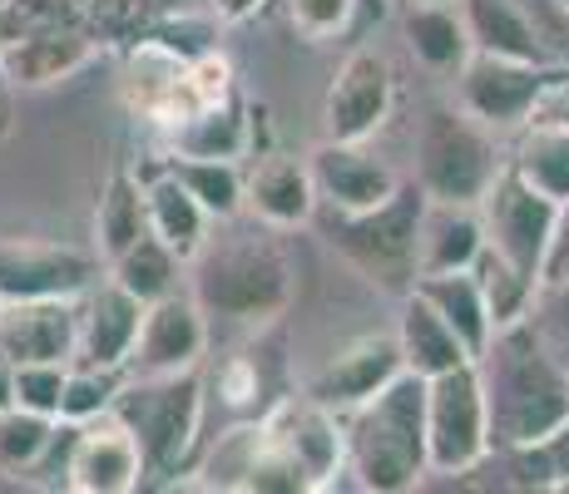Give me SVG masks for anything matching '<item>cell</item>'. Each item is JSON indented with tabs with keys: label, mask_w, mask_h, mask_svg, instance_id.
<instances>
[{
	"label": "cell",
	"mask_w": 569,
	"mask_h": 494,
	"mask_svg": "<svg viewBox=\"0 0 569 494\" xmlns=\"http://www.w3.org/2000/svg\"><path fill=\"white\" fill-rule=\"evenodd\" d=\"M490 405V445L525 450L545 445L569 425V366L535 316L500 326L476 356Z\"/></svg>",
	"instance_id": "obj_1"
},
{
	"label": "cell",
	"mask_w": 569,
	"mask_h": 494,
	"mask_svg": "<svg viewBox=\"0 0 569 494\" xmlns=\"http://www.w3.org/2000/svg\"><path fill=\"white\" fill-rule=\"evenodd\" d=\"M545 455H550V475H555V490H569V425L560 435L545 441Z\"/></svg>",
	"instance_id": "obj_39"
},
{
	"label": "cell",
	"mask_w": 569,
	"mask_h": 494,
	"mask_svg": "<svg viewBox=\"0 0 569 494\" xmlns=\"http://www.w3.org/2000/svg\"><path fill=\"white\" fill-rule=\"evenodd\" d=\"M0 6H16V0H0Z\"/></svg>",
	"instance_id": "obj_44"
},
{
	"label": "cell",
	"mask_w": 569,
	"mask_h": 494,
	"mask_svg": "<svg viewBox=\"0 0 569 494\" xmlns=\"http://www.w3.org/2000/svg\"><path fill=\"white\" fill-rule=\"evenodd\" d=\"M555 10H560V16L569 20V0H555Z\"/></svg>",
	"instance_id": "obj_43"
},
{
	"label": "cell",
	"mask_w": 569,
	"mask_h": 494,
	"mask_svg": "<svg viewBox=\"0 0 569 494\" xmlns=\"http://www.w3.org/2000/svg\"><path fill=\"white\" fill-rule=\"evenodd\" d=\"M64 376H70V361H20L16 366V405L40 411V415H60Z\"/></svg>",
	"instance_id": "obj_34"
},
{
	"label": "cell",
	"mask_w": 569,
	"mask_h": 494,
	"mask_svg": "<svg viewBox=\"0 0 569 494\" xmlns=\"http://www.w3.org/2000/svg\"><path fill=\"white\" fill-rule=\"evenodd\" d=\"M308 163L327 213H367L407 183L387 159H377L367 144H347V139H322L317 149H308Z\"/></svg>",
	"instance_id": "obj_14"
},
{
	"label": "cell",
	"mask_w": 569,
	"mask_h": 494,
	"mask_svg": "<svg viewBox=\"0 0 569 494\" xmlns=\"http://www.w3.org/2000/svg\"><path fill=\"white\" fill-rule=\"evenodd\" d=\"M149 233V198H144V179L129 169H114L100 189L94 203V252L104 262H114L124 248H134Z\"/></svg>",
	"instance_id": "obj_27"
},
{
	"label": "cell",
	"mask_w": 569,
	"mask_h": 494,
	"mask_svg": "<svg viewBox=\"0 0 569 494\" xmlns=\"http://www.w3.org/2000/svg\"><path fill=\"white\" fill-rule=\"evenodd\" d=\"M391 104H397V80H391L387 54L352 50L337 64L332 84L322 94V129H327V139L367 144L391 119Z\"/></svg>",
	"instance_id": "obj_12"
},
{
	"label": "cell",
	"mask_w": 569,
	"mask_h": 494,
	"mask_svg": "<svg viewBox=\"0 0 569 494\" xmlns=\"http://www.w3.org/2000/svg\"><path fill=\"white\" fill-rule=\"evenodd\" d=\"M530 124H555V129H569V70H560L550 84H545V94L535 99V114Z\"/></svg>",
	"instance_id": "obj_38"
},
{
	"label": "cell",
	"mask_w": 569,
	"mask_h": 494,
	"mask_svg": "<svg viewBox=\"0 0 569 494\" xmlns=\"http://www.w3.org/2000/svg\"><path fill=\"white\" fill-rule=\"evenodd\" d=\"M476 278H480V288H486L490 316H496V332H500V326L525 322V316H535V302H540V282H535L530 272H520L510 258H500L496 248L480 252Z\"/></svg>",
	"instance_id": "obj_32"
},
{
	"label": "cell",
	"mask_w": 569,
	"mask_h": 494,
	"mask_svg": "<svg viewBox=\"0 0 569 494\" xmlns=\"http://www.w3.org/2000/svg\"><path fill=\"white\" fill-rule=\"evenodd\" d=\"M149 480L144 450L114 411L74 425L64 445V490L74 494H134Z\"/></svg>",
	"instance_id": "obj_11"
},
{
	"label": "cell",
	"mask_w": 569,
	"mask_h": 494,
	"mask_svg": "<svg viewBox=\"0 0 569 494\" xmlns=\"http://www.w3.org/2000/svg\"><path fill=\"white\" fill-rule=\"evenodd\" d=\"M510 169L555 203H569V129L555 124H525L516 129V144L506 149Z\"/></svg>",
	"instance_id": "obj_28"
},
{
	"label": "cell",
	"mask_w": 569,
	"mask_h": 494,
	"mask_svg": "<svg viewBox=\"0 0 569 494\" xmlns=\"http://www.w3.org/2000/svg\"><path fill=\"white\" fill-rule=\"evenodd\" d=\"M565 64H535V60H506V54H470L456 74V104L476 114L496 134H516L530 124L535 99Z\"/></svg>",
	"instance_id": "obj_9"
},
{
	"label": "cell",
	"mask_w": 569,
	"mask_h": 494,
	"mask_svg": "<svg viewBox=\"0 0 569 494\" xmlns=\"http://www.w3.org/2000/svg\"><path fill=\"white\" fill-rule=\"evenodd\" d=\"M163 169L199 198L203 213L213 218V223H233V218L248 208V179H243L238 163H228V159H179V153H173Z\"/></svg>",
	"instance_id": "obj_29"
},
{
	"label": "cell",
	"mask_w": 569,
	"mask_h": 494,
	"mask_svg": "<svg viewBox=\"0 0 569 494\" xmlns=\"http://www.w3.org/2000/svg\"><path fill=\"white\" fill-rule=\"evenodd\" d=\"M262 6H268V0H213V16L228 20V26H243V20H253Z\"/></svg>",
	"instance_id": "obj_40"
},
{
	"label": "cell",
	"mask_w": 569,
	"mask_h": 494,
	"mask_svg": "<svg viewBox=\"0 0 569 494\" xmlns=\"http://www.w3.org/2000/svg\"><path fill=\"white\" fill-rule=\"evenodd\" d=\"M189 268V262L179 258L169 243H159L154 233H144L134 248H124L114 262H104V272L119 282V288H129L139 296V302H159V296L179 292V272Z\"/></svg>",
	"instance_id": "obj_30"
},
{
	"label": "cell",
	"mask_w": 569,
	"mask_h": 494,
	"mask_svg": "<svg viewBox=\"0 0 569 494\" xmlns=\"http://www.w3.org/2000/svg\"><path fill=\"white\" fill-rule=\"evenodd\" d=\"M114 415L134 431L149 475H179V465L189 460L193 441H199V421H203L199 366L173 371V376H124Z\"/></svg>",
	"instance_id": "obj_6"
},
{
	"label": "cell",
	"mask_w": 569,
	"mask_h": 494,
	"mask_svg": "<svg viewBox=\"0 0 569 494\" xmlns=\"http://www.w3.org/2000/svg\"><path fill=\"white\" fill-rule=\"evenodd\" d=\"M144 198H149V233H154L159 243H169L183 262H193V252H199L208 243V233L218 228L213 218L203 213V203L183 189L169 169L149 173V179H144Z\"/></svg>",
	"instance_id": "obj_25"
},
{
	"label": "cell",
	"mask_w": 569,
	"mask_h": 494,
	"mask_svg": "<svg viewBox=\"0 0 569 494\" xmlns=\"http://www.w3.org/2000/svg\"><path fill=\"white\" fill-rule=\"evenodd\" d=\"M129 371L119 366H90V361H70V376H64V395H60V421L84 425L100 421V415L114 411L119 391H124Z\"/></svg>",
	"instance_id": "obj_33"
},
{
	"label": "cell",
	"mask_w": 569,
	"mask_h": 494,
	"mask_svg": "<svg viewBox=\"0 0 569 494\" xmlns=\"http://www.w3.org/2000/svg\"><path fill=\"white\" fill-rule=\"evenodd\" d=\"M347 475L371 494H407L431 475L426 455V376L401 371L371 401L342 411Z\"/></svg>",
	"instance_id": "obj_3"
},
{
	"label": "cell",
	"mask_w": 569,
	"mask_h": 494,
	"mask_svg": "<svg viewBox=\"0 0 569 494\" xmlns=\"http://www.w3.org/2000/svg\"><path fill=\"white\" fill-rule=\"evenodd\" d=\"M144 306L129 288H119L114 278L94 282L90 292L80 296V351L74 361H90V366H129L139 342V326H144Z\"/></svg>",
	"instance_id": "obj_17"
},
{
	"label": "cell",
	"mask_w": 569,
	"mask_h": 494,
	"mask_svg": "<svg viewBox=\"0 0 569 494\" xmlns=\"http://www.w3.org/2000/svg\"><path fill=\"white\" fill-rule=\"evenodd\" d=\"M317 208H322V198H317L308 153L302 159L298 153H262L253 163V173H248V213L258 223L288 233V228L312 223Z\"/></svg>",
	"instance_id": "obj_18"
},
{
	"label": "cell",
	"mask_w": 569,
	"mask_h": 494,
	"mask_svg": "<svg viewBox=\"0 0 569 494\" xmlns=\"http://www.w3.org/2000/svg\"><path fill=\"white\" fill-rule=\"evenodd\" d=\"M94 54H100V46L90 36L60 26H26L10 46H0V60H6L16 90H46V84L70 80Z\"/></svg>",
	"instance_id": "obj_19"
},
{
	"label": "cell",
	"mask_w": 569,
	"mask_h": 494,
	"mask_svg": "<svg viewBox=\"0 0 569 494\" xmlns=\"http://www.w3.org/2000/svg\"><path fill=\"white\" fill-rule=\"evenodd\" d=\"M470 46L480 54H506V60L535 64H565L545 40V26L530 16L525 0H461Z\"/></svg>",
	"instance_id": "obj_20"
},
{
	"label": "cell",
	"mask_w": 569,
	"mask_h": 494,
	"mask_svg": "<svg viewBox=\"0 0 569 494\" xmlns=\"http://www.w3.org/2000/svg\"><path fill=\"white\" fill-rule=\"evenodd\" d=\"M401 40L416 54V64H426L431 74H451V80L476 54L461 0H407L401 6Z\"/></svg>",
	"instance_id": "obj_21"
},
{
	"label": "cell",
	"mask_w": 569,
	"mask_h": 494,
	"mask_svg": "<svg viewBox=\"0 0 569 494\" xmlns=\"http://www.w3.org/2000/svg\"><path fill=\"white\" fill-rule=\"evenodd\" d=\"M253 144V124H248V104L233 90L208 99L193 114H183L169 129V149L179 159H228L238 163Z\"/></svg>",
	"instance_id": "obj_22"
},
{
	"label": "cell",
	"mask_w": 569,
	"mask_h": 494,
	"mask_svg": "<svg viewBox=\"0 0 569 494\" xmlns=\"http://www.w3.org/2000/svg\"><path fill=\"white\" fill-rule=\"evenodd\" d=\"M401 6H407V0H401Z\"/></svg>",
	"instance_id": "obj_45"
},
{
	"label": "cell",
	"mask_w": 569,
	"mask_h": 494,
	"mask_svg": "<svg viewBox=\"0 0 569 494\" xmlns=\"http://www.w3.org/2000/svg\"><path fill=\"white\" fill-rule=\"evenodd\" d=\"M506 169L500 134L486 129L461 104H431L416 124V173L411 183L436 203H480L496 173Z\"/></svg>",
	"instance_id": "obj_5"
},
{
	"label": "cell",
	"mask_w": 569,
	"mask_h": 494,
	"mask_svg": "<svg viewBox=\"0 0 569 494\" xmlns=\"http://www.w3.org/2000/svg\"><path fill=\"white\" fill-rule=\"evenodd\" d=\"M401 371H407V356H401L397 332H367V336H357V342H347L317 371L308 381V395L317 405L342 415V411H352V405L371 401V395L387 386V381H397Z\"/></svg>",
	"instance_id": "obj_15"
},
{
	"label": "cell",
	"mask_w": 569,
	"mask_h": 494,
	"mask_svg": "<svg viewBox=\"0 0 569 494\" xmlns=\"http://www.w3.org/2000/svg\"><path fill=\"white\" fill-rule=\"evenodd\" d=\"M555 218H560V203L550 193H540L535 183H525L516 169L496 173V183L480 198V223H486V248H496L500 258H510L520 272H530L540 282L545 252H550V233Z\"/></svg>",
	"instance_id": "obj_8"
},
{
	"label": "cell",
	"mask_w": 569,
	"mask_h": 494,
	"mask_svg": "<svg viewBox=\"0 0 569 494\" xmlns=\"http://www.w3.org/2000/svg\"><path fill=\"white\" fill-rule=\"evenodd\" d=\"M426 455H431V475H470L496 455L486 381L476 361L426 381Z\"/></svg>",
	"instance_id": "obj_7"
},
{
	"label": "cell",
	"mask_w": 569,
	"mask_h": 494,
	"mask_svg": "<svg viewBox=\"0 0 569 494\" xmlns=\"http://www.w3.org/2000/svg\"><path fill=\"white\" fill-rule=\"evenodd\" d=\"M208 351V312L193 292H169L144 306V326H139L134 356H129V376H173V371H193Z\"/></svg>",
	"instance_id": "obj_13"
},
{
	"label": "cell",
	"mask_w": 569,
	"mask_h": 494,
	"mask_svg": "<svg viewBox=\"0 0 569 494\" xmlns=\"http://www.w3.org/2000/svg\"><path fill=\"white\" fill-rule=\"evenodd\" d=\"M397 342H401V356H407V371H416V376H446V371L466 366L470 346L456 336V326L446 322L441 312H436L431 302H426L421 292H407L401 296V312H397Z\"/></svg>",
	"instance_id": "obj_23"
},
{
	"label": "cell",
	"mask_w": 569,
	"mask_h": 494,
	"mask_svg": "<svg viewBox=\"0 0 569 494\" xmlns=\"http://www.w3.org/2000/svg\"><path fill=\"white\" fill-rule=\"evenodd\" d=\"M560 282H569V203H560L550 252H545V268H540V288H560Z\"/></svg>",
	"instance_id": "obj_37"
},
{
	"label": "cell",
	"mask_w": 569,
	"mask_h": 494,
	"mask_svg": "<svg viewBox=\"0 0 569 494\" xmlns=\"http://www.w3.org/2000/svg\"><path fill=\"white\" fill-rule=\"evenodd\" d=\"M104 278L100 252H80L46 238H0V302L84 296Z\"/></svg>",
	"instance_id": "obj_10"
},
{
	"label": "cell",
	"mask_w": 569,
	"mask_h": 494,
	"mask_svg": "<svg viewBox=\"0 0 569 494\" xmlns=\"http://www.w3.org/2000/svg\"><path fill=\"white\" fill-rule=\"evenodd\" d=\"M421 213L426 193L416 183H401L387 203L367 213H327V243L377 292L401 302L421 278Z\"/></svg>",
	"instance_id": "obj_4"
},
{
	"label": "cell",
	"mask_w": 569,
	"mask_h": 494,
	"mask_svg": "<svg viewBox=\"0 0 569 494\" xmlns=\"http://www.w3.org/2000/svg\"><path fill=\"white\" fill-rule=\"evenodd\" d=\"M16 129V80H10L6 60H0V139Z\"/></svg>",
	"instance_id": "obj_41"
},
{
	"label": "cell",
	"mask_w": 569,
	"mask_h": 494,
	"mask_svg": "<svg viewBox=\"0 0 569 494\" xmlns=\"http://www.w3.org/2000/svg\"><path fill=\"white\" fill-rule=\"evenodd\" d=\"M288 20L302 40H332L352 30L357 0H288Z\"/></svg>",
	"instance_id": "obj_35"
},
{
	"label": "cell",
	"mask_w": 569,
	"mask_h": 494,
	"mask_svg": "<svg viewBox=\"0 0 569 494\" xmlns=\"http://www.w3.org/2000/svg\"><path fill=\"white\" fill-rule=\"evenodd\" d=\"M416 292H421L426 302L456 326V336L470 346V356H480V351L490 346V336H496V316H490V302H486V288H480L476 268L426 272V278H416Z\"/></svg>",
	"instance_id": "obj_26"
},
{
	"label": "cell",
	"mask_w": 569,
	"mask_h": 494,
	"mask_svg": "<svg viewBox=\"0 0 569 494\" xmlns=\"http://www.w3.org/2000/svg\"><path fill=\"white\" fill-rule=\"evenodd\" d=\"M272 233L278 228L268 223L208 233V243L189 262V292L203 302L208 316L262 326L288 312L298 272H292V258Z\"/></svg>",
	"instance_id": "obj_2"
},
{
	"label": "cell",
	"mask_w": 569,
	"mask_h": 494,
	"mask_svg": "<svg viewBox=\"0 0 569 494\" xmlns=\"http://www.w3.org/2000/svg\"><path fill=\"white\" fill-rule=\"evenodd\" d=\"M486 252L480 203H436L426 198L421 213V278L426 272H466Z\"/></svg>",
	"instance_id": "obj_24"
},
{
	"label": "cell",
	"mask_w": 569,
	"mask_h": 494,
	"mask_svg": "<svg viewBox=\"0 0 569 494\" xmlns=\"http://www.w3.org/2000/svg\"><path fill=\"white\" fill-rule=\"evenodd\" d=\"M54 435H60V415H40L26 405H6L0 411V475H36L40 460L50 455Z\"/></svg>",
	"instance_id": "obj_31"
},
{
	"label": "cell",
	"mask_w": 569,
	"mask_h": 494,
	"mask_svg": "<svg viewBox=\"0 0 569 494\" xmlns=\"http://www.w3.org/2000/svg\"><path fill=\"white\" fill-rule=\"evenodd\" d=\"M0 351L10 361H74L80 351V296L0 302Z\"/></svg>",
	"instance_id": "obj_16"
},
{
	"label": "cell",
	"mask_w": 569,
	"mask_h": 494,
	"mask_svg": "<svg viewBox=\"0 0 569 494\" xmlns=\"http://www.w3.org/2000/svg\"><path fill=\"white\" fill-rule=\"evenodd\" d=\"M535 322L550 342H569V282L560 288H540V302H535Z\"/></svg>",
	"instance_id": "obj_36"
},
{
	"label": "cell",
	"mask_w": 569,
	"mask_h": 494,
	"mask_svg": "<svg viewBox=\"0 0 569 494\" xmlns=\"http://www.w3.org/2000/svg\"><path fill=\"white\" fill-rule=\"evenodd\" d=\"M6 405H16V361L0 351V411H6Z\"/></svg>",
	"instance_id": "obj_42"
}]
</instances>
